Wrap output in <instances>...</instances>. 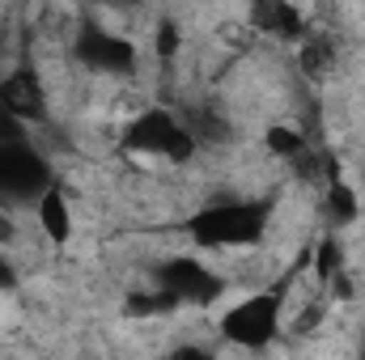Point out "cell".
Instances as JSON below:
<instances>
[{"instance_id":"7","label":"cell","mask_w":365,"mask_h":360,"mask_svg":"<svg viewBox=\"0 0 365 360\" xmlns=\"http://www.w3.org/2000/svg\"><path fill=\"white\" fill-rule=\"evenodd\" d=\"M0 110L26 127L47 119V85H43V73L34 64H17L0 77Z\"/></svg>"},{"instance_id":"15","label":"cell","mask_w":365,"mask_h":360,"mask_svg":"<svg viewBox=\"0 0 365 360\" xmlns=\"http://www.w3.org/2000/svg\"><path fill=\"white\" fill-rule=\"evenodd\" d=\"M153 55H158L162 64H175V60L182 55V30H179V21L162 17V21L153 26Z\"/></svg>"},{"instance_id":"6","label":"cell","mask_w":365,"mask_h":360,"mask_svg":"<svg viewBox=\"0 0 365 360\" xmlns=\"http://www.w3.org/2000/svg\"><path fill=\"white\" fill-rule=\"evenodd\" d=\"M153 288H162L166 297H175L182 309V305H212L225 292V280L208 263L191 259V255H175V259H162L153 268Z\"/></svg>"},{"instance_id":"13","label":"cell","mask_w":365,"mask_h":360,"mask_svg":"<svg viewBox=\"0 0 365 360\" xmlns=\"http://www.w3.org/2000/svg\"><path fill=\"white\" fill-rule=\"evenodd\" d=\"M310 271L319 275V284H331L340 271H349V263H344V242H340V233H323V238L314 242V250H310Z\"/></svg>"},{"instance_id":"10","label":"cell","mask_w":365,"mask_h":360,"mask_svg":"<svg viewBox=\"0 0 365 360\" xmlns=\"http://www.w3.org/2000/svg\"><path fill=\"white\" fill-rule=\"evenodd\" d=\"M34 221H38V229H43V238H47L51 246H68V242H73V199H68V191H64L60 182L38 199Z\"/></svg>"},{"instance_id":"18","label":"cell","mask_w":365,"mask_h":360,"mask_svg":"<svg viewBox=\"0 0 365 360\" xmlns=\"http://www.w3.org/2000/svg\"><path fill=\"white\" fill-rule=\"evenodd\" d=\"M357 360H365V352H361V356H357Z\"/></svg>"},{"instance_id":"11","label":"cell","mask_w":365,"mask_h":360,"mask_svg":"<svg viewBox=\"0 0 365 360\" xmlns=\"http://www.w3.org/2000/svg\"><path fill=\"white\" fill-rule=\"evenodd\" d=\"M336 60H340V47H336V38H331L327 30H310V34L297 43V68H302V77H310V81H327V77L336 73Z\"/></svg>"},{"instance_id":"17","label":"cell","mask_w":365,"mask_h":360,"mask_svg":"<svg viewBox=\"0 0 365 360\" xmlns=\"http://www.w3.org/2000/svg\"><path fill=\"white\" fill-rule=\"evenodd\" d=\"M166 360H217L212 348H204V344H179V348H170Z\"/></svg>"},{"instance_id":"12","label":"cell","mask_w":365,"mask_h":360,"mask_svg":"<svg viewBox=\"0 0 365 360\" xmlns=\"http://www.w3.org/2000/svg\"><path fill=\"white\" fill-rule=\"evenodd\" d=\"M264 149L276 162H302L310 153V136L297 123H268L264 127Z\"/></svg>"},{"instance_id":"9","label":"cell","mask_w":365,"mask_h":360,"mask_svg":"<svg viewBox=\"0 0 365 360\" xmlns=\"http://www.w3.org/2000/svg\"><path fill=\"white\" fill-rule=\"evenodd\" d=\"M247 26L255 34H268L276 43H293V47L310 34V17L293 0H255L247 9Z\"/></svg>"},{"instance_id":"1","label":"cell","mask_w":365,"mask_h":360,"mask_svg":"<svg viewBox=\"0 0 365 360\" xmlns=\"http://www.w3.org/2000/svg\"><path fill=\"white\" fill-rule=\"evenodd\" d=\"M272 203L268 199H208L182 216V233L200 250H247L268 238Z\"/></svg>"},{"instance_id":"8","label":"cell","mask_w":365,"mask_h":360,"mask_svg":"<svg viewBox=\"0 0 365 360\" xmlns=\"http://www.w3.org/2000/svg\"><path fill=\"white\" fill-rule=\"evenodd\" d=\"M323 179L327 182H323V195H319V212H323V221H327V233H344V229H353L357 216H361V191L344 179V170H340L336 157H327Z\"/></svg>"},{"instance_id":"3","label":"cell","mask_w":365,"mask_h":360,"mask_svg":"<svg viewBox=\"0 0 365 360\" xmlns=\"http://www.w3.org/2000/svg\"><path fill=\"white\" fill-rule=\"evenodd\" d=\"M284 331V292L264 288L251 297H238L234 305H225L217 314V335L221 344L238 348V352H264L272 348Z\"/></svg>"},{"instance_id":"4","label":"cell","mask_w":365,"mask_h":360,"mask_svg":"<svg viewBox=\"0 0 365 360\" xmlns=\"http://www.w3.org/2000/svg\"><path fill=\"white\" fill-rule=\"evenodd\" d=\"M51 186H56L51 162L34 149V140L0 144V208H4V212L38 208V199H43Z\"/></svg>"},{"instance_id":"14","label":"cell","mask_w":365,"mask_h":360,"mask_svg":"<svg viewBox=\"0 0 365 360\" xmlns=\"http://www.w3.org/2000/svg\"><path fill=\"white\" fill-rule=\"evenodd\" d=\"M175 309H179V301L166 297L162 288H153V292H128V301H123V314L128 318H166Z\"/></svg>"},{"instance_id":"5","label":"cell","mask_w":365,"mask_h":360,"mask_svg":"<svg viewBox=\"0 0 365 360\" xmlns=\"http://www.w3.org/2000/svg\"><path fill=\"white\" fill-rule=\"evenodd\" d=\"M73 55L86 73H98V77H132L140 64V47L128 34L93 26V21H81V30L73 38Z\"/></svg>"},{"instance_id":"2","label":"cell","mask_w":365,"mask_h":360,"mask_svg":"<svg viewBox=\"0 0 365 360\" xmlns=\"http://www.w3.org/2000/svg\"><path fill=\"white\" fill-rule=\"evenodd\" d=\"M119 149L128 157L162 162V166H175V170H187L200 157V140L182 127V119L170 106H145V110H136L128 119L123 136H119Z\"/></svg>"},{"instance_id":"16","label":"cell","mask_w":365,"mask_h":360,"mask_svg":"<svg viewBox=\"0 0 365 360\" xmlns=\"http://www.w3.org/2000/svg\"><path fill=\"white\" fill-rule=\"evenodd\" d=\"M17 238H21V225H17V212H4V208H0V250H9V246H17Z\"/></svg>"}]
</instances>
